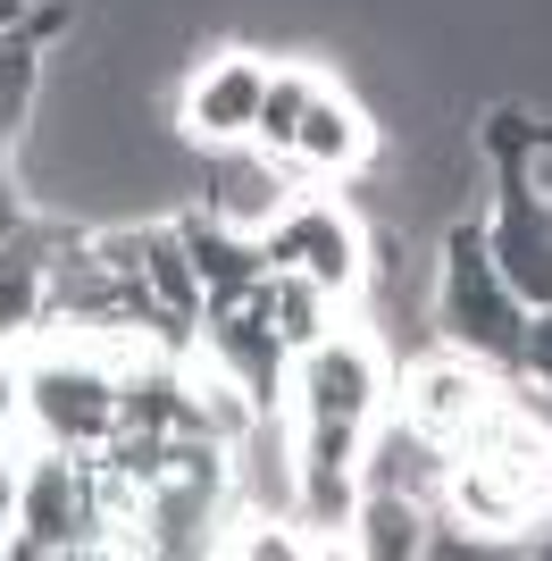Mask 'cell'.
<instances>
[{
    "label": "cell",
    "instance_id": "cell-1",
    "mask_svg": "<svg viewBox=\"0 0 552 561\" xmlns=\"http://www.w3.org/2000/svg\"><path fill=\"white\" fill-rule=\"evenodd\" d=\"M386 402V360L368 335H335L294 352V461L301 469H360V436Z\"/></svg>",
    "mask_w": 552,
    "mask_h": 561
},
{
    "label": "cell",
    "instance_id": "cell-2",
    "mask_svg": "<svg viewBox=\"0 0 552 561\" xmlns=\"http://www.w3.org/2000/svg\"><path fill=\"white\" fill-rule=\"evenodd\" d=\"M9 553H92L101 545V461H76L68 445H34L9 486Z\"/></svg>",
    "mask_w": 552,
    "mask_h": 561
},
{
    "label": "cell",
    "instance_id": "cell-3",
    "mask_svg": "<svg viewBox=\"0 0 552 561\" xmlns=\"http://www.w3.org/2000/svg\"><path fill=\"white\" fill-rule=\"evenodd\" d=\"M444 335H452L469 360H494V369H519V335H528V302L510 294V277L494 268L478 227H452L444 243V285H436Z\"/></svg>",
    "mask_w": 552,
    "mask_h": 561
},
{
    "label": "cell",
    "instance_id": "cell-4",
    "mask_svg": "<svg viewBox=\"0 0 552 561\" xmlns=\"http://www.w3.org/2000/svg\"><path fill=\"white\" fill-rule=\"evenodd\" d=\"M528 160H503V210H494V227H485V252H494V268L510 277L519 302L544 310L552 302V185Z\"/></svg>",
    "mask_w": 552,
    "mask_h": 561
},
{
    "label": "cell",
    "instance_id": "cell-5",
    "mask_svg": "<svg viewBox=\"0 0 552 561\" xmlns=\"http://www.w3.org/2000/svg\"><path fill=\"white\" fill-rule=\"evenodd\" d=\"M494 411H503L494 377H485V360H469L460 344L436 352V360H418V369L402 377V420H411L427 445H444V453H460Z\"/></svg>",
    "mask_w": 552,
    "mask_h": 561
},
{
    "label": "cell",
    "instance_id": "cell-6",
    "mask_svg": "<svg viewBox=\"0 0 552 561\" xmlns=\"http://www.w3.org/2000/svg\"><path fill=\"white\" fill-rule=\"evenodd\" d=\"M260 252H268V268H294V277L326 285V294H352L360 285V227H352L335 202H285V218H276L268 234H260Z\"/></svg>",
    "mask_w": 552,
    "mask_h": 561
},
{
    "label": "cell",
    "instance_id": "cell-7",
    "mask_svg": "<svg viewBox=\"0 0 552 561\" xmlns=\"http://www.w3.org/2000/svg\"><path fill=\"white\" fill-rule=\"evenodd\" d=\"M294 202V160H276L260 142H218L209 151V218L234 234H268Z\"/></svg>",
    "mask_w": 552,
    "mask_h": 561
},
{
    "label": "cell",
    "instance_id": "cell-8",
    "mask_svg": "<svg viewBox=\"0 0 552 561\" xmlns=\"http://www.w3.org/2000/svg\"><path fill=\"white\" fill-rule=\"evenodd\" d=\"M260 93H268V59H252V50H218L193 84H184V135L193 142H252L260 126Z\"/></svg>",
    "mask_w": 552,
    "mask_h": 561
},
{
    "label": "cell",
    "instance_id": "cell-9",
    "mask_svg": "<svg viewBox=\"0 0 552 561\" xmlns=\"http://www.w3.org/2000/svg\"><path fill=\"white\" fill-rule=\"evenodd\" d=\"M368 151H377L368 110L352 93H335V84H319L310 110H301V135H294V168L301 176H352V168H368Z\"/></svg>",
    "mask_w": 552,
    "mask_h": 561
},
{
    "label": "cell",
    "instance_id": "cell-10",
    "mask_svg": "<svg viewBox=\"0 0 552 561\" xmlns=\"http://www.w3.org/2000/svg\"><path fill=\"white\" fill-rule=\"evenodd\" d=\"M184 252H193V268H202L209 302H243L260 277H268V252H260V234H234L218 227V218H184Z\"/></svg>",
    "mask_w": 552,
    "mask_h": 561
},
{
    "label": "cell",
    "instance_id": "cell-11",
    "mask_svg": "<svg viewBox=\"0 0 552 561\" xmlns=\"http://www.w3.org/2000/svg\"><path fill=\"white\" fill-rule=\"evenodd\" d=\"M352 545L377 553V561L427 553V503H418L411 486H368L360 503H352Z\"/></svg>",
    "mask_w": 552,
    "mask_h": 561
},
{
    "label": "cell",
    "instance_id": "cell-12",
    "mask_svg": "<svg viewBox=\"0 0 552 561\" xmlns=\"http://www.w3.org/2000/svg\"><path fill=\"white\" fill-rule=\"evenodd\" d=\"M142 294H151L168 319H184V328L209 310V285H202V268H193L176 227H142Z\"/></svg>",
    "mask_w": 552,
    "mask_h": 561
},
{
    "label": "cell",
    "instance_id": "cell-13",
    "mask_svg": "<svg viewBox=\"0 0 552 561\" xmlns=\"http://www.w3.org/2000/svg\"><path fill=\"white\" fill-rule=\"evenodd\" d=\"M310 93H319V76H310V68H268V93H260V126H252L260 151L294 160V135H301V110H310Z\"/></svg>",
    "mask_w": 552,
    "mask_h": 561
},
{
    "label": "cell",
    "instance_id": "cell-14",
    "mask_svg": "<svg viewBox=\"0 0 552 561\" xmlns=\"http://www.w3.org/2000/svg\"><path fill=\"white\" fill-rule=\"evenodd\" d=\"M326 302H335V294H326V285H310V277H294V268H268V319H276V335H285V344H319L326 335Z\"/></svg>",
    "mask_w": 552,
    "mask_h": 561
},
{
    "label": "cell",
    "instance_id": "cell-15",
    "mask_svg": "<svg viewBox=\"0 0 552 561\" xmlns=\"http://www.w3.org/2000/svg\"><path fill=\"white\" fill-rule=\"evenodd\" d=\"M50 310V268L43 260H0V344L9 335H34Z\"/></svg>",
    "mask_w": 552,
    "mask_h": 561
},
{
    "label": "cell",
    "instance_id": "cell-16",
    "mask_svg": "<svg viewBox=\"0 0 552 561\" xmlns=\"http://www.w3.org/2000/svg\"><path fill=\"white\" fill-rule=\"evenodd\" d=\"M34 84H43V50L18 43V34H0V151L18 142L25 110H34Z\"/></svg>",
    "mask_w": 552,
    "mask_h": 561
},
{
    "label": "cell",
    "instance_id": "cell-17",
    "mask_svg": "<svg viewBox=\"0 0 552 561\" xmlns=\"http://www.w3.org/2000/svg\"><path fill=\"white\" fill-rule=\"evenodd\" d=\"M519 369H528L536 386L552 394V302H544V310H528V335H519Z\"/></svg>",
    "mask_w": 552,
    "mask_h": 561
},
{
    "label": "cell",
    "instance_id": "cell-18",
    "mask_svg": "<svg viewBox=\"0 0 552 561\" xmlns=\"http://www.w3.org/2000/svg\"><path fill=\"white\" fill-rule=\"evenodd\" d=\"M25 234V202H18V176H9V151H0V243Z\"/></svg>",
    "mask_w": 552,
    "mask_h": 561
},
{
    "label": "cell",
    "instance_id": "cell-19",
    "mask_svg": "<svg viewBox=\"0 0 552 561\" xmlns=\"http://www.w3.org/2000/svg\"><path fill=\"white\" fill-rule=\"evenodd\" d=\"M25 18H34V0H0V34H25Z\"/></svg>",
    "mask_w": 552,
    "mask_h": 561
},
{
    "label": "cell",
    "instance_id": "cell-20",
    "mask_svg": "<svg viewBox=\"0 0 552 561\" xmlns=\"http://www.w3.org/2000/svg\"><path fill=\"white\" fill-rule=\"evenodd\" d=\"M0 553H9V503H0Z\"/></svg>",
    "mask_w": 552,
    "mask_h": 561
},
{
    "label": "cell",
    "instance_id": "cell-21",
    "mask_svg": "<svg viewBox=\"0 0 552 561\" xmlns=\"http://www.w3.org/2000/svg\"><path fill=\"white\" fill-rule=\"evenodd\" d=\"M544 519H552V512H544ZM544 553H552V528H544Z\"/></svg>",
    "mask_w": 552,
    "mask_h": 561
},
{
    "label": "cell",
    "instance_id": "cell-22",
    "mask_svg": "<svg viewBox=\"0 0 552 561\" xmlns=\"http://www.w3.org/2000/svg\"><path fill=\"white\" fill-rule=\"evenodd\" d=\"M0 377H9V360H0Z\"/></svg>",
    "mask_w": 552,
    "mask_h": 561
}]
</instances>
